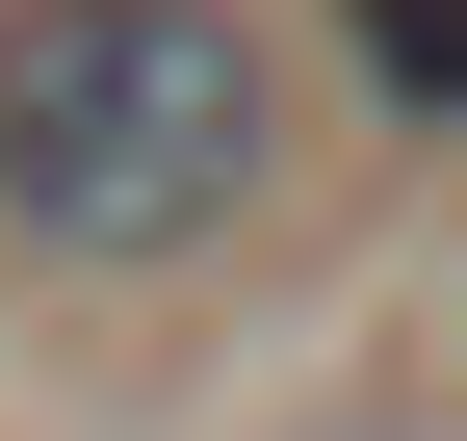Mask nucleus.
<instances>
[{
	"label": "nucleus",
	"mask_w": 467,
	"mask_h": 441,
	"mask_svg": "<svg viewBox=\"0 0 467 441\" xmlns=\"http://www.w3.org/2000/svg\"><path fill=\"white\" fill-rule=\"evenodd\" d=\"M285 182V52L260 0H0V234L156 286Z\"/></svg>",
	"instance_id": "1"
},
{
	"label": "nucleus",
	"mask_w": 467,
	"mask_h": 441,
	"mask_svg": "<svg viewBox=\"0 0 467 441\" xmlns=\"http://www.w3.org/2000/svg\"><path fill=\"white\" fill-rule=\"evenodd\" d=\"M337 52H364L389 104H467V0H364V26H337Z\"/></svg>",
	"instance_id": "2"
},
{
	"label": "nucleus",
	"mask_w": 467,
	"mask_h": 441,
	"mask_svg": "<svg viewBox=\"0 0 467 441\" xmlns=\"http://www.w3.org/2000/svg\"><path fill=\"white\" fill-rule=\"evenodd\" d=\"M285 441H416V415H285Z\"/></svg>",
	"instance_id": "3"
}]
</instances>
